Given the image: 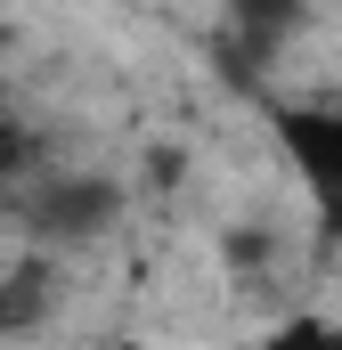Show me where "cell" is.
I'll return each instance as SVG.
<instances>
[{
  "label": "cell",
  "mask_w": 342,
  "mask_h": 350,
  "mask_svg": "<svg viewBox=\"0 0 342 350\" xmlns=\"http://www.w3.org/2000/svg\"><path fill=\"white\" fill-rule=\"evenodd\" d=\"M33 172V131L16 122V106H0V187Z\"/></svg>",
  "instance_id": "3"
},
{
  "label": "cell",
  "mask_w": 342,
  "mask_h": 350,
  "mask_svg": "<svg viewBox=\"0 0 342 350\" xmlns=\"http://www.w3.org/2000/svg\"><path fill=\"white\" fill-rule=\"evenodd\" d=\"M277 147H285V163L310 187L318 245H342V106H326V98L277 106Z\"/></svg>",
  "instance_id": "1"
},
{
  "label": "cell",
  "mask_w": 342,
  "mask_h": 350,
  "mask_svg": "<svg viewBox=\"0 0 342 350\" xmlns=\"http://www.w3.org/2000/svg\"><path fill=\"white\" fill-rule=\"evenodd\" d=\"M98 350H147V342H98Z\"/></svg>",
  "instance_id": "4"
},
{
  "label": "cell",
  "mask_w": 342,
  "mask_h": 350,
  "mask_svg": "<svg viewBox=\"0 0 342 350\" xmlns=\"http://www.w3.org/2000/svg\"><path fill=\"white\" fill-rule=\"evenodd\" d=\"M261 350H342V318H318V310H302V318L269 326V342H261Z\"/></svg>",
  "instance_id": "2"
}]
</instances>
